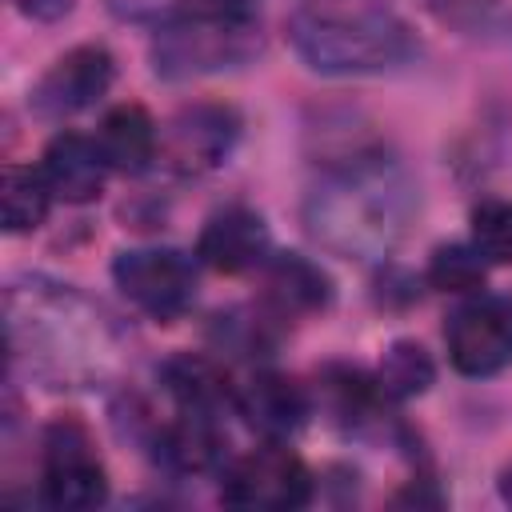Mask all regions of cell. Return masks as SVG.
I'll use <instances>...</instances> for the list:
<instances>
[{"label":"cell","mask_w":512,"mask_h":512,"mask_svg":"<svg viewBox=\"0 0 512 512\" xmlns=\"http://www.w3.org/2000/svg\"><path fill=\"white\" fill-rule=\"evenodd\" d=\"M416 216L412 180L380 148L336 156L304 200L308 236L348 260L388 256Z\"/></svg>","instance_id":"6da1fadb"},{"label":"cell","mask_w":512,"mask_h":512,"mask_svg":"<svg viewBox=\"0 0 512 512\" xmlns=\"http://www.w3.org/2000/svg\"><path fill=\"white\" fill-rule=\"evenodd\" d=\"M4 312L12 360H28L52 384H92L120 364V332L72 284H8Z\"/></svg>","instance_id":"7a4b0ae2"},{"label":"cell","mask_w":512,"mask_h":512,"mask_svg":"<svg viewBox=\"0 0 512 512\" xmlns=\"http://www.w3.org/2000/svg\"><path fill=\"white\" fill-rule=\"evenodd\" d=\"M296 56L324 76H372L400 68L416 40L408 24L384 8H300L288 20Z\"/></svg>","instance_id":"3957f363"},{"label":"cell","mask_w":512,"mask_h":512,"mask_svg":"<svg viewBox=\"0 0 512 512\" xmlns=\"http://www.w3.org/2000/svg\"><path fill=\"white\" fill-rule=\"evenodd\" d=\"M260 44L264 36L256 16H216V20L160 28L152 40V72L160 80L212 76L248 64L260 52Z\"/></svg>","instance_id":"277c9868"},{"label":"cell","mask_w":512,"mask_h":512,"mask_svg":"<svg viewBox=\"0 0 512 512\" xmlns=\"http://www.w3.org/2000/svg\"><path fill=\"white\" fill-rule=\"evenodd\" d=\"M40 496L60 512H84L108 500V472L96 456V440L76 416H60L44 428Z\"/></svg>","instance_id":"5b68a950"},{"label":"cell","mask_w":512,"mask_h":512,"mask_svg":"<svg viewBox=\"0 0 512 512\" xmlns=\"http://www.w3.org/2000/svg\"><path fill=\"white\" fill-rule=\"evenodd\" d=\"M220 500L232 508L288 512L312 500V472L284 440H264L224 468Z\"/></svg>","instance_id":"8992f818"},{"label":"cell","mask_w":512,"mask_h":512,"mask_svg":"<svg viewBox=\"0 0 512 512\" xmlns=\"http://www.w3.org/2000/svg\"><path fill=\"white\" fill-rule=\"evenodd\" d=\"M112 280L152 320H176L196 300V260L180 248H128L112 260Z\"/></svg>","instance_id":"52a82bcc"},{"label":"cell","mask_w":512,"mask_h":512,"mask_svg":"<svg viewBox=\"0 0 512 512\" xmlns=\"http://www.w3.org/2000/svg\"><path fill=\"white\" fill-rule=\"evenodd\" d=\"M240 140V116L228 104H184L160 124V152L156 160L176 176H204L216 172Z\"/></svg>","instance_id":"ba28073f"},{"label":"cell","mask_w":512,"mask_h":512,"mask_svg":"<svg viewBox=\"0 0 512 512\" xmlns=\"http://www.w3.org/2000/svg\"><path fill=\"white\" fill-rule=\"evenodd\" d=\"M448 360L464 376H496L512 364V296L480 292L444 324Z\"/></svg>","instance_id":"9c48e42d"},{"label":"cell","mask_w":512,"mask_h":512,"mask_svg":"<svg viewBox=\"0 0 512 512\" xmlns=\"http://www.w3.org/2000/svg\"><path fill=\"white\" fill-rule=\"evenodd\" d=\"M116 76L112 52L104 44H76L32 84V112L44 120H64L92 108Z\"/></svg>","instance_id":"30bf717a"},{"label":"cell","mask_w":512,"mask_h":512,"mask_svg":"<svg viewBox=\"0 0 512 512\" xmlns=\"http://www.w3.org/2000/svg\"><path fill=\"white\" fill-rule=\"evenodd\" d=\"M272 256V236L260 212L244 204H228L212 212L196 236V260L220 276L260 272Z\"/></svg>","instance_id":"8fae6325"},{"label":"cell","mask_w":512,"mask_h":512,"mask_svg":"<svg viewBox=\"0 0 512 512\" xmlns=\"http://www.w3.org/2000/svg\"><path fill=\"white\" fill-rule=\"evenodd\" d=\"M260 284V300L272 320H304L332 304L328 272L300 252L268 256V264L260 268Z\"/></svg>","instance_id":"7c38bea8"},{"label":"cell","mask_w":512,"mask_h":512,"mask_svg":"<svg viewBox=\"0 0 512 512\" xmlns=\"http://www.w3.org/2000/svg\"><path fill=\"white\" fill-rule=\"evenodd\" d=\"M236 408L248 420V428L260 432L264 440H288L304 428V420L312 412V400H308L304 384H296L292 376L260 368L236 392Z\"/></svg>","instance_id":"4fadbf2b"},{"label":"cell","mask_w":512,"mask_h":512,"mask_svg":"<svg viewBox=\"0 0 512 512\" xmlns=\"http://www.w3.org/2000/svg\"><path fill=\"white\" fill-rule=\"evenodd\" d=\"M40 172H44V180H48L56 200H64V204H92V200H100L104 180H108L112 168H108V160H104L96 140H88L80 132H60L44 148Z\"/></svg>","instance_id":"5bb4252c"},{"label":"cell","mask_w":512,"mask_h":512,"mask_svg":"<svg viewBox=\"0 0 512 512\" xmlns=\"http://www.w3.org/2000/svg\"><path fill=\"white\" fill-rule=\"evenodd\" d=\"M160 384L180 412L216 416L224 404H236V392H232L224 364L212 356H200V352H180V356L164 360Z\"/></svg>","instance_id":"9a60e30c"},{"label":"cell","mask_w":512,"mask_h":512,"mask_svg":"<svg viewBox=\"0 0 512 512\" xmlns=\"http://www.w3.org/2000/svg\"><path fill=\"white\" fill-rule=\"evenodd\" d=\"M96 144L112 172H144L160 152V128L144 104H116L96 128Z\"/></svg>","instance_id":"2e32d148"},{"label":"cell","mask_w":512,"mask_h":512,"mask_svg":"<svg viewBox=\"0 0 512 512\" xmlns=\"http://www.w3.org/2000/svg\"><path fill=\"white\" fill-rule=\"evenodd\" d=\"M320 400L332 412L336 424H344L348 432H360L368 424H380V412L388 404V396L380 392L376 376H368L364 368L352 364H324L320 376Z\"/></svg>","instance_id":"e0dca14e"},{"label":"cell","mask_w":512,"mask_h":512,"mask_svg":"<svg viewBox=\"0 0 512 512\" xmlns=\"http://www.w3.org/2000/svg\"><path fill=\"white\" fill-rule=\"evenodd\" d=\"M220 456H224V444L212 416L180 412V420L156 432V460L176 476H204L220 464Z\"/></svg>","instance_id":"ac0fdd59"},{"label":"cell","mask_w":512,"mask_h":512,"mask_svg":"<svg viewBox=\"0 0 512 512\" xmlns=\"http://www.w3.org/2000/svg\"><path fill=\"white\" fill-rule=\"evenodd\" d=\"M104 8L124 24H144L156 32L216 16H256V0H104Z\"/></svg>","instance_id":"d6986e66"},{"label":"cell","mask_w":512,"mask_h":512,"mask_svg":"<svg viewBox=\"0 0 512 512\" xmlns=\"http://www.w3.org/2000/svg\"><path fill=\"white\" fill-rule=\"evenodd\" d=\"M52 188L44 180L40 168H24V164H8L0 176V220L4 232H36L48 216L52 204Z\"/></svg>","instance_id":"ffe728a7"},{"label":"cell","mask_w":512,"mask_h":512,"mask_svg":"<svg viewBox=\"0 0 512 512\" xmlns=\"http://www.w3.org/2000/svg\"><path fill=\"white\" fill-rule=\"evenodd\" d=\"M372 376H376L380 392L388 396V404H404V400H416V396H424L432 388L436 364H432V356H428L424 344H416V340H392L384 348V356H380V364H376Z\"/></svg>","instance_id":"44dd1931"},{"label":"cell","mask_w":512,"mask_h":512,"mask_svg":"<svg viewBox=\"0 0 512 512\" xmlns=\"http://www.w3.org/2000/svg\"><path fill=\"white\" fill-rule=\"evenodd\" d=\"M484 276H488V260L472 244H440L428 260V272H424V280L436 292H452V296L480 292Z\"/></svg>","instance_id":"7402d4cb"},{"label":"cell","mask_w":512,"mask_h":512,"mask_svg":"<svg viewBox=\"0 0 512 512\" xmlns=\"http://www.w3.org/2000/svg\"><path fill=\"white\" fill-rule=\"evenodd\" d=\"M472 248L488 264H512V200H480L472 208Z\"/></svg>","instance_id":"603a6c76"},{"label":"cell","mask_w":512,"mask_h":512,"mask_svg":"<svg viewBox=\"0 0 512 512\" xmlns=\"http://www.w3.org/2000/svg\"><path fill=\"white\" fill-rule=\"evenodd\" d=\"M24 16H32V20H60V16H68L72 12V4L76 0H12Z\"/></svg>","instance_id":"cb8c5ba5"},{"label":"cell","mask_w":512,"mask_h":512,"mask_svg":"<svg viewBox=\"0 0 512 512\" xmlns=\"http://www.w3.org/2000/svg\"><path fill=\"white\" fill-rule=\"evenodd\" d=\"M500 500H504V504L512 508V464H508V468L500 472Z\"/></svg>","instance_id":"d4e9b609"}]
</instances>
